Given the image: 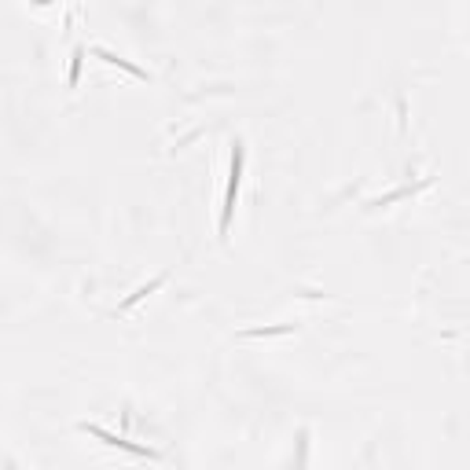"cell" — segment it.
Returning <instances> with one entry per match:
<instances>
[{
	"instance_id": "cell-1",
	"label": "cell",
	"mask_w": 470,
	"mask_h": 470,
	"mask_svg": "<svg viewBox=\"0 0 470 470\" xmlns=\"http://www.w3.org/2000/svg\"><path fill=\"white\" fill-rule=\"evenodd\" d=\"M239 173H243V147L235 143V151H232V180H228V195H225V214H220V232H228V225H232L235 191H239Z\"/></svg>"
}]
</instances>
